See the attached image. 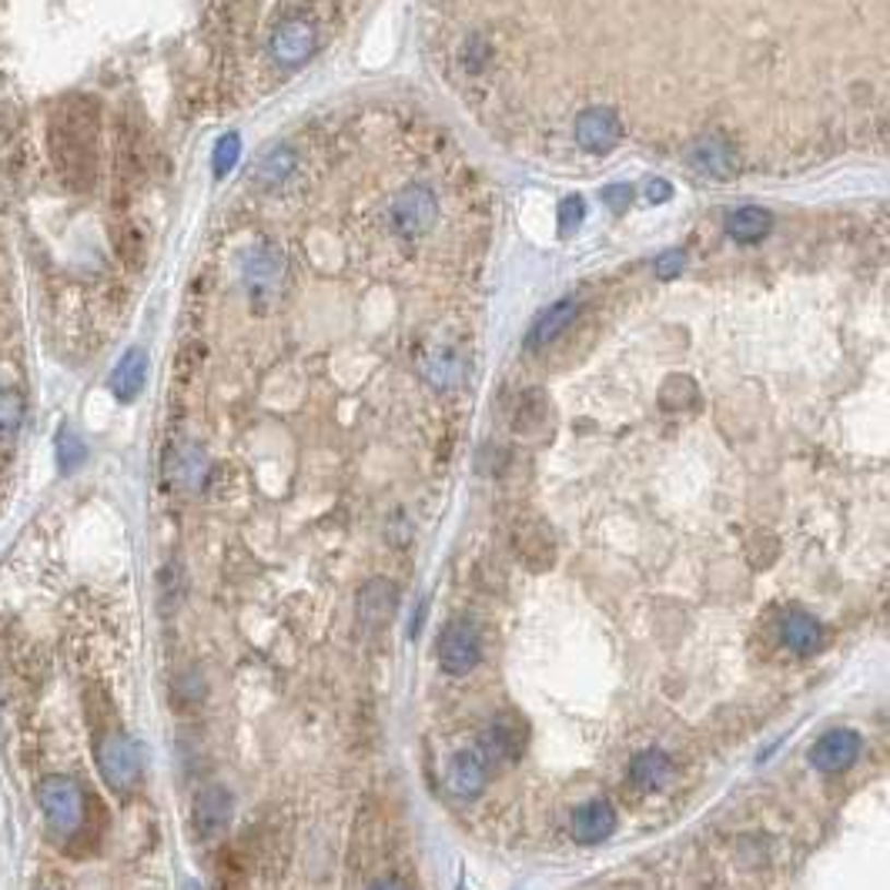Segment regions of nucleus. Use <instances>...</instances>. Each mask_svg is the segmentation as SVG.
Returning <instances> with one entry per match:
<instances>
[{
  "instance_id": "39448f33",
  "label": "nucleus",
  "mask_w": 890,
  "mask_h": 890,
  "mask_svg": "<svg viewBox=\"0 0 890 890\" xmlns=\"http://www.w3.org/2000/svg\"><path fill=\"white\" fill-rule=\"evenodd\" d=\"M864 750V740L857 729H827L823 737L810 747V763L820 773H844L857 763Z\"/></svg>"
},
{
  "instance_id": "ddd939ff",
  "label": "nucleus",
  "mask_w": 890,
  "mask_h": 890,
  "mask_svg": "<svg viewBox=\"0 0 890 890\" xmlns=\"http://www.w3.org/2000/svg\"><path fill=\"white\" fill-rule=\"evenodd\" d=\"M780 640L783 646H787L791 653L797 656H810L823 646V626L804 613V609H791L787 616L780 619Z\"/></svg>"
},
{
  "instance_id": "2f4dec72",
  "label": "nucleus",
  "mask_w": 890,
  "mask_h": 890,
  "mask_svg": "<svg viewBox=\"0 0 890 890\" xmlns=\"http://www.w3.org/2000/svg\"><path fill=\"white\" fill-rule=\"evenodd\" d=\"M369 890H405V883L395 877H379L376 883H369Z\"/></svg>"
},
{
  "instance_id": "a211bd4d",
  "label": "nucleus",
  "mask_w": 890,
  "mask_h": 890,
  "mask_svg": "<svg viewBox=\"0 0 890 890\" xmlns=\"http://www.w3.org/2000/svg\"><path fill=\"white\" fill-rule=\"evenodd\" d=\"M770 228H773V218L763 207H740V212H733L726 218V232L737 241H760Z\"/></svg>"
},
{
  "instance_id": "f3484780",
  "label": "nucleus",
  "mask_w": 890,
  "mask_h": 890,
  "mask_svg": "<svg viewBox=\"0 0 890 890\" xmlns=\"http://www.w3.org/2000/svg\"><path fill=\"white\" fill-rule=\"evenodd\" d=\"M676 767L663 750H643L630 760V780L640 791H663L673 780Z\"/></svg>"
},
{
  "instance_id": "bb28decb",
  "label": "nucleus",
  "mask_w": 890,
  "mask_h": 890,
  "mask_svg": "<svg viewBox=\"0 0 890 890\" xmlns=\"http://www.w3.org/2000/svg\"><path fill=\"white\" fill-rule=\"evenodd\" d=\"M583 222V201L580 198H569L562 201V215H559V232L569 235V228H580Z\"/></svg>"
},
{
  "instance_id": "6ab92c4d",
  "label": "nucleus",
  "mask_w": 890,
  "mask_h": 890,
  "mask_svg": "<svg viewBox=\"0 0 890 890\" xmlns=\"http://www.w3.org/2000/svg\"><path fill=\"white\" fill-rule=\"evenodd\" d=\"M575 301H562V305H556L553 311H546V316L539 319V325L533 329V335H530V345L533 348H543V345H549V342H556L569 325H572V319H575Z\"/></svg>"
},
{
  "instance_id": "393cba45",
  "label": "nucleus",
  "mask_w": 890,
  "mask_h": 890,
  "mask_svg": "<svg viewBox=\"0 0 890 890\" xmlns=\"http://www.w3.org/2000/svg\"><path fill=\"white\" fill-rule=\"evenodd\" d=\"M241 158V138L238 134H225L218 144H215V178H225Z\"/></svg>"
},
{
  "instance_id": "c85d7f7f",
  "label": "nucleus",
  "mask_w": 890,
  "mask_h": 890,
  "mask_svg": "<svg viewBox=\"0 0 890 890\" xmlns=\"http://www.w3.org/2000/svg\"><path fill=\"white\" fill-rule=\"evenodd\" d=\"M679 272H684V254H679V251H669V254H663V258H660L656 275H660L663 282H666V278H673V275H679Z\"/></svg>"
},
{
  "instance_id": "4468645a",
  "label": "nucleus",
  "mask_w": 890,
  "mask_h": 890,
  "mask_svg": "<svg viewBox=\"0 0 890 890\" xmlns=\"http://www.w3.org/2000/svg\"><path fill=\"white\" fill-rule=\"evenodd\" d=\"M575 141H580L593 154L609 151L619 141V121H616V115L609 108H593V111L580 115V121H575Z\"/></svg>"
},
{
  "instance_id": "4be33fe9",
  "label": "nucleus",
  "mask_w": 890,
  "mask_h": 890,
  "mask_svg": "<svg viewBox=\"0 0 890 890\" xmlns=\"http://www.w3.org/2000/svg\"><path fill=\"white\" fill-rule=\"evenodd\" d=\"M55 455H58L61 473H74V468L84 462V442H81L71 429H64V432L58 436V442H55Z\"/></svg>"
},
{
  "instance_id": "9b49d317",
  "label": "nucleus",
  "mask_w": 890,
  "mask_h": 890,
  "mask_svg": "<svg viewBox=\"0 0 890 890\" xmlns=\"http://www.w3.org/2000/svg\"><path fill=\"white\" fill-rule=\"evenodd\" d=\"M399 606V590L392 580H369L358 593V619L376 630V626H389Z\"/></svg>"
},
{
  "instance_id": "aec40b11",
  "label": "nucleus",
  "mask_w": 890,
  "mask_h": 890,
  "mask_svg": "<svg viewBox=\"0 0 890 890\" xmlns=\"http://www.w3.org/2000/svg\"><path fill=\"white\" fill-rule=\"evenodd\" d=\"M693 165L700 171H710V175H726L729 165H733V154L720 138H707V141H700L693 147Z\"/></svg>"
},
{
  "instance_id": "f8f14e48",
  "label": "nucleus",
  "mask_w": 890,
  "mask_h": 890,
  "mask_svg": "<svg viewBox=\"0 0 890 890\" xmlns=\"http://www.w3.org/2000/svg\"><path fill=\"white\" fill-rule=\"evenodd\" d=\"M392 218H395V228L402 235H408V238L423 235L432 225V218H436V198L426 188H412V191H405L395 201Z\"/></svg>"
},
{
  "instance_id": "2eb2a0df",
  "label": "nucleus",
  "mask_w": 890,
  "mask_h": 890,
  "mask_svg": "<svg viewBox=\"0 0 890 890\" xmlns=\"http://www.w3.org/2000/svg\"><path fill=\"white\" fill-rule=\"evenodd\" d=\"M311 47H316V31H311V24H305V21H285L272 34V55L285 64L301 61Z\"/></svg>"
},
{
  "instance_id": "f03ea898",
  "label": "nucleus",
  "mask_w": 890,
  "mask_h": 890,
  "mask_svg": "<svg viewBox=\"0 0 890 890\" xmlns=\"http://www.w3.org/2000/svg\"><path fill=\"white\" fill-rule=\"evenodd\" d=\"M37 804L50 833L58 836H74L87 817V794L71 776H47L37 787Z\"/></svg>"
},
{
  "instance_id": "a878e982",
  "label": "nucleus",
  "mask_w": 890,
  "mask_h": 890,
  "mask_svg": "<svg viewBox=\"0 0 890 890\" xmlns=\"http://www.w3.org/2000/svg\"><path fill=\"white\" fill-rule=\"evenodd\" d=\"M459 358H436L432 365H429V379L436 382V385H452V382H459Z\"/></svg>"
},
{
  "instance_id": "1a4fd4ad",
  "label": "nucleus",
  "mask_w": 890,
  "mask_h": 890,
  "mask_svg": "<svg viewBox=\"0 0 890 890\" xmlns=\"http://www.w3.org/2000/svg\"><path fill=\"white\" fill-rule=\"evenodd\" d=\"M232 820V797L225 787H204L198 791L194 797V810H191V823H194V833H198V841H215V836L225 833Z\"/></svg>"
},
{
  "instance_id": "5701e85b",
  "label": "nucleus",
  "mask_w": 890,
  "mask_h": 890,
  "mask_svg": "<svg viewBox=\"0 0 890 890\" xmlns=\"http://www.w3.org/2000/svg\"><path fill=\"white\" fill-rule=\"evenodd\" d=\"M292 165H295L292 151L278 147V151H272V154H265V158H261V165H258V178L265 181V185H278V181H282V178L292 171Z\"/></svg>"
},
{
  "instance_id": "7c9ffc66",
  "label": "nucleus",
  "mask_w": 890,
  "mask_h": 890,
  "mask_svg": "<svg viewBox=\"0 0 890 890\" xmlns=\"http://www.w3.org/2000/svg\"><path fill=\"white\" fill-rule=\"evenodd\" d=\"M646 198H650V201H666V198H669V185H666V181H650Z\"/></svg>"
},
{
  "instance_id": "0eeeda50",
  "label": "nucleus",
  "mask_w": 890,
  "mask_h": 890,
  "mask_svg": "<svg viewBox=\"0 0 890 890\" xmlns=\"http://www.w3.org/2000/svg\"><path fill=\"white\" fill-rule=\"evenodd\" d=\"M522 747H526V723H522L519 716L512 713H502L496 716L486 733H483V740H479V750L489 763H509L522 753Z\"/></svg>"
},
{
  "instance_id": "dca6fc26",
  "label": "nucleus",
  "mask_w": 890,
  "mask_h": 890,
  "mask_svg": "<svg viewBox=\"0 0 890 890\" xmlns=\"http://www.w3.org/2000/svg\"><path fill=\"white\" fill-rule=\"evenodd\" d=\"M144 379H147V355L141 348H131L111 372V392L118 402H134L144 389Z\"/></svg>"
},
{
  "instance_id": "72a5a7b5",
  "label": "nucleus",
  "mask_w": 890,
  "mask_h": 890,
  "mask_svg": "<svg viewBox=\"0 0 890 890\" xmlns=\"http://www.w3.org/2000/svg\"><path fill=\"white\" fill-rule=\"evenodd\" d=\"M459 890H465V887H459Z\"/></svg>"
},
{
  "instance_id": "f257e3e1",
  "label": "nucleus",
  "mask_w": 890,
  "mask_h": 890,
  "mask_svg": "<svg viewBox=\"0 0 890 890\" xmlns=\"http://www.w3.org/2000/svg\"><path fill=\"white\" fill-rule=\"evenodd\" d=\"M97 104L87 97H68L50 118V158L61 181L74 191H87L97 178Z\"/></svg>"
},
{
  "instance_id": "412c9836",
  "label": "nucleus",
  "mask_w": 890,
  "mask_h": 890,
  "mask_svg": "<svg viewBox=\"0 0 890 890\" xmlns=\"http://www.w3.org/2000/svg\"><path fill=\"white\" fill-rule=\"evenodd\" d=\"M24 426V399L17 392H0V439L17 436Z\"/></svg>"
},
{
  "instance_id": "423d86ee",
  "label": "nucleus",
  "mask_w": 890,
  "mask_h": 890,
  "mask_svg": "<svg viewBox=\"0 0 890 890\" xmlns=\"http://www.w3.org/2000/svg\"><path fill=\"white\" fill-rule=\"evenodd\" d=\"M489 783V760L483 757L479 747L473 750H459L449 757L446 767V787L459 797V800H476Z\"/></svg>"
},
{
  "instance_id": "c756f323",
  "label": "nucleus",
  "mask_w": 890,
  "mask_h": 890,
  "mask_svg": "<svg viewBox=\"0 0 890 890\" xmlns=\"http://www.w3.org/2000/svg\"><path fill=\"white\" fill-rule=\"evenodd\" d=\"M606 204H613V207H626V201H630V185H613V188H606Z\"/></svg>"
},
{
  "instance_id": "9d476101",
  "label": "nucleus",
  "mask_w": 890,
  "mask_h": 890,
  "mask_svg": "<svg viewBox=\"0 0 890 890\" xmlns=\"http://www.w3.org/2000/svg\"><path fill=\"white\" fill-rule=\"evenodd\" d=\"M282 275H285V258H282V251H275L269 245L254 248L245 261V285L254 298L275 295L282 285Z\"/></svg>"
},
{
  "instance_id": "b1692460",
  "label": "nucleus",
  "mask_w": 890,
  "mask_h": 890,
  "mask_svg": "<svg viewBox=\"0 0 890 890\" xmlns=\"http://www.w3.org/2000/svg\"><path fill=\"white\" fill-rule=\"evenodd\" d=\"M543 418H546V402H543V395H526L519 402V408H515V429H522V432H530V429H536V426H543Z\"/></svg>"
},
{
  "instance_id": "cd10ccee",
  "label": "nucleus",
  "mask_w": 890,
  "mask_h": 890,
  "mask_svg": "<svg viewBox=\"0 0 890 890\" xmlns=\"http://www.w3.org/2000/svg\"><path fill=\"white\" fill-rule=\"evenodd\" d=\"M201 468H204L201 455H198L194 449H188V452L181 455V462H178V476H181L188 486H194V483H198V476H201Z\"/></svg>"
},
{
  "instance_id": "6e6552de",
  "label": "nucleus",
  "mask_w": 890,
  "mask_h": 890,
  "mask_svg": "<svg viewBox=\"0 0 890 890\" xmlns=\"http://www.w3.org/2000/svg\"><path fill=\"white\" fill-rule=\"evenodd\" d=\"M616 810H613V804L609 800H586V804H580L572 810V817H569V830H572V841L575 844H603V841H609V836L616 833Z\"/></svg>"
},
{
  "instance_id": "473e14b6",
  "label": "nucleus",
  "mask_w": 890,
  "mask_h": 890,
  "mask_svg": "<svg viewBox=\"0 0 890 890\" xmlns=\"http://www.w3.org/2000/svg\"><path fill=\"white\" fill-rule=\"evenodd\" d=\"M185 890H201V887H198V883H188V887H185Z\"/></svg>"
},
{
  "instance_id": "7ed1b4c3",
  "label": "nucleus",
  "mask_w": 890,
  "mask_h": 890,
  "mask_svg": "<svg viewBox=\"0 0 890 890\" xmlns=\"http://www.w3.org/2000/svg\"><path fill=\"white\" fill-rule=\"evenodd\" d=\"M97 767L111 791L131 794L141 780V750L124 729H104L97 740Z\"/></svg>"
},
{
  "instance_id": "20e7f679",
  "label": "nucleus",
  "mask_w": 890,
  "mask_h": 890,
  "mask_svg": "<svg viewBox=\"0 0 890 890\" xmlns=\"http://www.w3.org/2000/svg\"><path fill=\"white\" fill-rule=\"evenodd\" d=\"M436 656H439L442 673H449V676L473 673L483 660V633H479L476 619L452 616L436 640Z\"/></svg>"
}]
</instances>
